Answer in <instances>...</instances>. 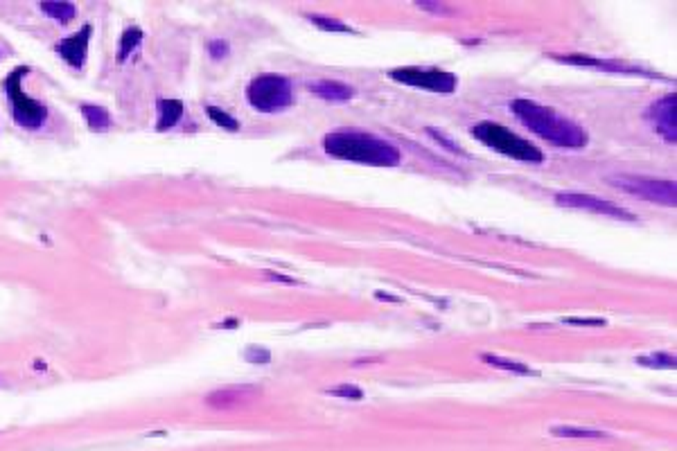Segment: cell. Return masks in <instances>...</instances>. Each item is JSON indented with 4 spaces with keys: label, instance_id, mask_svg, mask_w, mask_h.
Instances as JSON below:
<instances>
[{
    "label": "cell",
    "instance_id": "obj_8",
    "mask_svg": "<svg viewBox=\"0 0 677 451\" xmlns=\"http://www.w3.org/2000/svg\"><path fill=\"white\" fill-rule=\"evenodd\" d=\"M556 204L565 206V208H575V210H587V212L594 215H603V217H612V219H623V221H634L637 217L632 212H628L626 208H621L612 201L591 197V194H578V192H562L556 194Z\"/></svg>",
    "mask_w": 677,
    "mask_h": 451
},
{
    "label": "cell",
    "instance_id": "obj_26",
    "mask_svg": "<svg viewBox=\"0 0 677 451\" xmlns=\"http://www.w3.org/2000/svg\"><path fill=\"white\" fill-rule=\"evenodd\" d=\"M418 7H423V10H431V12H445V7H442V5H427V3H418Z\"/></svg>",
    "mask_w": 677,
    "mask_h": 451
},
{
    "label": "cell",
    "instance_id": "obj_24",
    "mask_svg": "<svg viewBox=\"0 0 677 451\" xmlns=\"http://www.w3.org/2000/svg\"><path fill=\"white\" fill-rule=\"evenodd\" d=\"M567 325H589V328H603L605 321L603 318H565Z\"/></svg>",
    "mask_w": 677,
    "mask_h": 451
},
{
    "label": "cell",
    "instance_id": "obj_15",
    "mask_svg": "<svg viewBox=\"0 0 677 451\" xmlns=\"http://www.w3.org/2000/svg\"><path fill=\"white\" fill-rule=\"evenodd\" d=\"M82 113H84V118H86L88 127L93 131H106L108 124H111V118H108L106 108H102V106H88V104H84L82 106Z\"/></svg>",
    "mask_w": 677,
    "mask_h": 451
},
{
    "label": "cell",
    "instance_id": "obj_25",
    "mask_svg": "<svg viewBox=\"0 0 677 451\" xmlns=\"http://www.w3.org/2000/svg\"><path fill=\"white\" fill-rule=\"evenodd\" d=\"M210 54H213L215 59H222L228 54V43L222 41V38H217V41L210 43Z\"/></svg>",
    "mask_w": 677,
    "mask_h": 451
},
{
    "label": "cell",
    "instance_id": "obj_20",
    "mask_svg": "<svg viewBox=\"0 0 677 451\" xmlns=\"http://www.w3.org/2000/svg\"><path fill=\"white\" fill-rule=\"evenodd\" d=\"M140 41H143V32H140L138 27L127 29V32H124V36H122L120 50H118V59H120V61L127 59L129 54L134 52V50L138 48V45H140Z\"/></svg>",
    "mask_w": 677,
    "mask_h": 451
},
{
    "label": "cell",
    "instance_id": "obj_12",
    "mask_svg": "<svg viewBox=\"0 0 677 451\" xmlns=\"http://www.w3.org/2000/svg\"><path fill=\"white\" fill-rule=\"evenodd\" d=\"M309 88H312L318 97L328 99V102H346V99H350V97L355 95V90L350 88V86H346V84H341V82H330V80L314 82Z\"/></svg>",
    "mask_w": 677,
    "mask_h": 451
},
{
    "label": "cell",
    "instance_id": "obj_7",
    "mask_svg": "<svg viewBox=\"0 0 677 451\" xmlns=\"http://www.w3.org/2000/svg\"><path fill=\"white\" fill-rule=\"evenodd\" d=\"M388 77L404 84V86L423 88L429 93H454L458 86L456 75H451L447 70H440V68H418V66L393 68V70H388Z\"/></svg>",
    "mask_w": 677,
    "mask_h": 451
},
{
    "label": "cell",
    "instance_id": "obj_23",
    "mask_svg": "<svg viewBox=\"0 0 677 451\" xmlns=\"http://www.w3.org/2000/svg\"><path fill=\"white\" fill-rule=\"evenodd\" d=\"M244 359L251 361V363H269L271 361V352L267 348H260V345H248L244 350Z\"/></svg>",
    "mask_w": 677,
    "mask_h": 451
},
{
    "label": "cell",
    "instance_id": "obj_10",
    "mask_svg": "<svg viewBox=\"0 0 677 451\" xmlns=\"http://www.w3.org/2000/svg\"><path fill=\"white\" fill-rule=\"evenodd\" d=\"M255 395H258V388L253 386H230V388H222V391H215L208 395V406H213L217 411H228V409H237L242 404L251 402Z\"/></svg>",
    "mask_w": 677,
    "mask_h": 451
},
{
    "label": "cell",
    "instance_id": "obj_6",
    "mask_svg": "<svg viewBox=\"0 0 677 451\" xmlns=\"http://www.w3.org/2000/svg\"><path fill=\"white\" fill-rule=\"evenodd\" d=\"M614 188L623 190L628 194H634L643 201L650 204L668 206L675 208L677 204V188L675 181H661V178H648V176H634V174H621L610 178Z\"/></svg>",
    "mask_w": 677,
    "mask_h": 451
},
{
    "label": "cell",
    "instance_id": "obj_5",
    "mask_svg": "<svg viewBox=\"0 0 677 451\" xmlns=\"http://www.w3.org/2000/svg\"><path fill=\"white\" fill-rule=\"evenodd\" d=\"M27 68H16L14 73L5 80V90H7V97L12 102V111H14V120H16L23 129H29L34 131L38 129L41 124L48 120V108H45L41 102L36 99L27 97L25 93L21 88V80L25 77Z\"/></svg>",
    "mask_w": 677,
    "mask_h": 451
},
{
    "label": "cell",
    "instance_id": "obj_22",
    "mask_svg": "<svg viewBox=\"0 0 677 451\" xmlns=\"http://www.w3.org/2000/svg\"><path fill=\"white\" fill-rule=\"evenodd\" d=\"M334 398H344V400H353V402H359L364 400V393L359 386H353V384H341L337 388H330L328 391Z\"/></svg>",
    "mask_w": 677,
    "mask_h": 451
},
{
    "label": "cell",
    "instance_id": "obj_4",
    "mask_svg": "<svg viewBox=\"0 0 677 451\" xmlns=\"http://www.w3.org/2000/svg\"><path fill=\"white\" fill-rule=\"evenodd\" d=\"M246 99L255 111L262 113H274L280 108L292 106L294 102V90L289 80L278 75H260L248 84L246 88Z\"/></svg>",
    "mask_w": 677,
    "mask_h": 451
},
{
    "label": "cell",
    "instance_id": "obj_14",
    "mask_svg": "<svg viewBox=\"0 0 677 451\" xmlns=\"http://www.w3.org/2000/svg\"><path fill=\"white\" fill-rule=\"evenodd\" d=\"M41 10L48 14L50 19L59 21L61 25L70 23L77 14V7L73 3H41Z\"/></svg>",
    "mask_w": 677,
    "mask_h": 451
},
{
    "label": "cell",
    "instance_id": "obj_13",
    "mask_svg": "<svg viewBox=\"0 0 677 451\" xmlns=\"http://www.w3.org/2000/svg\"><path fill=\"white\" fill-rule=\"evenodd\" d=\"M181 118H183V102H178V99H161L158 102V122H156L158 131L172 129Z\"/></svg>",
    "mask_w": 677,
    "mask_h": 451
},
{
    "label": "cell",
    "instance_id": "obj_17",
    "mask_svg": "<svg viewBox=\"0 0 677 451\" xmlns=\"http://www.w3.org/2000/svg\"><path fill=\"white\" fill-rule=\"evenodd\" d=\"M551 433L558 435V438H610L608 433L603 431H594V429H575V426H551Z\"/></svg>",
    "mask_w": 677,
    "mask_h": 451
},
{
    "label": "cell",
    "instance_id": "obj_27",
    "mask_svg": "<svg viewBox=\"0 0 677 451\" xmlns=\"http://www.w3.org/2000/svg\"><path fill=\"white\" fill-rule=\"evenodd\" d=\"M267 278H269V280H278V282H287V284H292V282H294L292 278H283V276H274V273H267Z\"/></svg>",
    "mask_w": 677,
    "mask_h": 451
},
{
    "label": "cell",
    "instance_id": "obj_16",
    "mask_svg": "<svg viewBox=\"0 0 677 451\" xmlns=\"http://www.w3.org/2000/svg\"><path fill=\"white\" fill-rule=\"evenodd\" d=\"M481 359H484L486 363H490V365H495V368L506 370V372H515V375H535L528 365L519 363V361H512V359H501V356H497V354H481Z\"/></svg>",
    "mask_w": 677,
    "mask_h": 451
},
{
    "label": "cell",
    "instance_id": "obj_3",
    "mask_svg": "<svg viewBox=\"0 0 677 451\" xmlns=\"http://www.w3.org/2000/svg\"><path fill=\"white\" fill-rule=\"evenodd\" d=\"M472 136L484 143L490 149L503 154L512 160H519V162H542L544 160V154L538 149L535 145H531L528 140H524L521 136L512 134L506 127L497 122H479L472 127Z\"/></svg>",
    "mask_w": 677,
    "mask_h": 451
},
{
    "label": "cell",
    "instance_id": "obj_11",
    "mask_svg": "<svg viewBox=\"0 0 677 451\" xmlns=\"http://www.w3.org/2000/svg\"><path fill=\"white\" fill-rule=\"evenodd\" d=\"M88 41H91V25H84L77 34L64 38V41H59L57 52L68 61L70 66L82 68L84 61H86Z\"/></svg>",
    "mask_w": 677,
    "mask_h": 451
},
{
    "label": "cell",
    "instance_id": "obj_19",
    "mask_svg": "<svg viewBox=\"0 0 677 451\" xmlns=\"http://www.w3.org/2000/svg\"><path fill=\"white\" fill-rule=\"evenodd\" d=\"M307 21L314 23L316 27H321L323 32H355L353 27L346 25V23H341L337 19H330V16H318V14H309Z\"/></svg>",
    "mask_w": 677,
    "mask_h": 451
},
{
    "label": "cell",
    "instance_id": "obj_1",
    "mask_svg": "<svg viewBox=\"0 0 677 451\" xmlns=\"http://www.w3.org/2000/svg\"><path fill=\"white\" fill-rule=\"evenodd\" d=\"M510 111L524 122L533 134L549 140L556 147H569V149H580L589 143L587 131L575 124L573 120L565 118L558 111L549 106H542L533 99H512Z\"/></svg>",
    "mask_w": 677,
    "mask_h": 451
},
{
    "label": "cell",
    "instance_id": "obj_9",
    "mask_svg": "<svg viewBox=\"0 0 677 451\" xmlns=\"http://www.w3.org/2000/svg\"><path fill=\"white\" fill-rule=\"evenodd\" d=\"M648 118L652 120L655 131L666 140V143H677V95H666L659 102L650 106Z\"/></svg>",
    "mask_w": 677,
    "mask_h": 451
},
{
    "label": "cell",
    "instance_id": "obj_2",
    "mask_svg": "<svg viewBox=\"0 0 677 451\" xmlns=\"http://www.w3.org/2000/svg\"><path fill=\"white\" fill-rule=\"evenodd\" d=\"M323 147L334 158L370 167H395L402 160V154L395 145L372 134H361V131L328 134L323 138Z\"/></svg>",
    "mask_w": 677,
    "mask_h": 451
},
{
    "label": "cell",
    "instance_id": "obj_21",
    "mask_svg": "<svg viewBox=\"0 0 677 451\" xmlns=\"http://www.w3.org/2000/svg\"><path fill=\"white\" fill-rule=\"evenodd\" d=\"M208 111V118L213 120L217 127H224L226 131H237L239 129V122L235 118H230L228 113L222 111V108H217V106H208L206 108Z\"/></svg>",
    "mask_w": 677,
    "mask_h": 451
},
{
    "label": "cell",
    "instance_id": "obj_18",
    "mask_svg": "<svg viewBox=\"0 0 677 451\" xmlns=\"http://www.w3.org/2000/svg\"><path fill=\"white\" fill-rule=\"evenodd\" d=\"M637 363L645 365V368H664V370H675L677 359L673 354H664V352H657V354H648V356H637Z\"/></svg>",
    "mask_w": 677,
    "mask_h": 451
}]
</instances>
